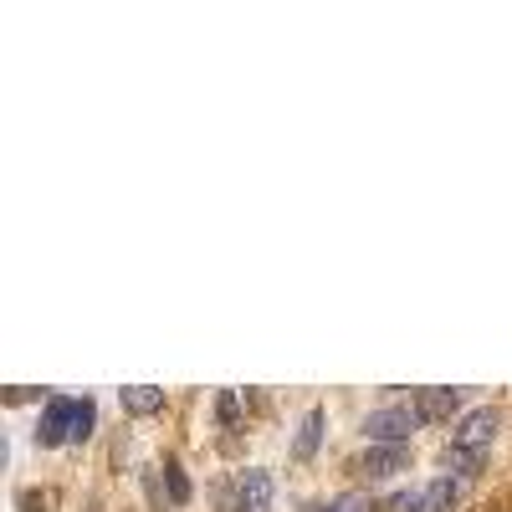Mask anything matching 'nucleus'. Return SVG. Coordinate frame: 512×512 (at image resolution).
I'll use <instances>...</instances> for the list:
<instances>
[{
    "instance_id": "5",
    "label": "nucleus",
    "mask_w": 512,
    "mask_h": 512,
    "mask_svg": "<svg viewBox=\"0 0 512 512\" xmlns=\"http://www.w3.org/2000/svg\"><path fill=\"white\" fill-rule=\"evenodd\" d=\"M272 497H277V482L262 466H246L236 477V512H272Z\"/></svg>"
},
{
    "instance_id": "12",
    "label": "nucleus",
    "mask_w": 512,
    "mask_h": 512,
    "mask_svg": "<svg viewBox=\"0 0 512 512\" xmlns=\"http://www.w3.org/2000/svg\"><path fill=\"white\" fill-rule=\"evenodd\" d=\"M216 420H221V425H236V420H241V395H236V390H221V400H216Z\"/></svg>"
},
{
    "instance_id": "10",
    "label": "nucleus",
    "mask_w": 512,
    "mask_h": 512,
    "mask_svg": "<svg viewBox=\"0 0 512 512\" xmlns=\"http://www.w3.org/2000/svg\"><path fill=\"white\" fill-rule=\"evenodd\" d=\"M164 487H169V502H175V507L190 502V477H185L180 461H164Z\"/></svg>"
},
{
    "instance_id": "2",
    "label": "nucleus",
    "mask_w": 512,
    "mask_h": 512,
    "mask_svg": "<svg viewBox=\"0 0 512 512\" xmlns=\"http://www.w3.org/2000/svg\"><path fill=\"white\" fill-rule=\"evenodd\" d=\"M420 425L425 420L415 415V405H384V410L364 415V436H369V446H410Z\"/></svg>"
},
{
    "instance_id": "1",
    "label": "nucleus",
    "mask_w": 512,
    "mask_h": 512,
    "mask_svg": "<svg viewBox=\"0 0 512 512\" xmlns=\"http://www.w3.org/2000/svg\"><path fill=\"white\" fill-rule=\"evenodd\" d=\"M497 431H502V415H497V410H472V415H461L456 431H451V446H446V466H456L461 477H472L477 466L487 461Z\"/></svg>"
},
{
    "instance_id": "7",
    "label": "nucleus",
    "mask_w": 512,
    "mask_h": 512,
    "mask_svg": "<svg viewBox=\"0 0 512 512\" xmlns=\"http://www.w3.org/2000/svg\"><path fill=\"white\" fill-rule=\"evenodd\" d=\"M415 415L431 425V420H451V415H461V390H415Z\"/></svg>"
},
{
    "instance_id": "6",
    "label": "nucleus",
    "mask_w": 512,
    "mask_h": 512,
    "mask_svg": "<svg viewBox=\"0 0 512 512\" xmlns=\"http://www.w3.org/2000/svg\"><path fill=\"white\" fill-rule=\"evenodd\" d=\"M354 466H359V472H364L369 482L400 477V472H410V446H369Z\"/></svg>"
},
{
    "instance_id": "3",
    "label": "nucleus",
    "mask_w": 512,
    "mask_h": 512,
    "mask_svg": "<svg viewBox=\"0 0 512 512\" xmlns=\"http://www.w3.org/2000/svg\"><path fill=\"white\" fill-rule=\"evenodd\" d=\"M461 502V482L456 477H436L425 487H410V492H395V512H451Z\"/></svg>"
},
{
    "instance_id": "13",
    "label": "nucleus",
    "mask_w": 512,
    "mask_h": 512,
    "mask_svg": "<svg viewBox=\"0 0 512 512\" xmlns=\"http://www.w3.org/2000/svg\"><path fill=\"white\" fill-rule=\"evenodd\" d=\"M16 507H21V512H47V507H52V492H36V487H26V492L16 497Z\"/></svg>"
},
{
    "instance_id": "8",
    "label": "nucleus",
    "mask_w": 512,
    "mask_h": 512,
    "mask_svg": "<svg viewBox=\"0 0 512 512\" xmlns=\"http://www.w3.org/2000/svg\"><path fill=\"white\" fill-rule=\"evenodd\" d=\"M118 400H123L128 415H154V410H164V390H159V384H123Z\"/></svg>"
},
{
    "instance_id": "9",
    "label": "nucleus",
    "mask_w": 512,
    "mask_h": 512,
    "mask_svg": "<svg viewBox=\"0 0 512 512\" xmlns=\"http://www.w3.org/2000/svg\"><path fill=\"white\" fill-rule=\"evenodd\" d=\"M318 441H323V410L313 405V410L303 415V425H297V441H292V451H297V456L308 461V456L318 451Z\"/></svg>"
},
{
    "instance_id": "14",
    "label": "nucleus",
    "mask_w": 512,
    "mask_h": 512,
    "mask_svg": "<svg viewBox=\"0 0 512 512\" xmlns=\"http://www.w3.org/2000/svg\"><path fill=\"white\" fill-rule=\"evenodd\" d=\"M313 512H374V507L364 497H338L333 507H313Z\"/></svg>"
},
{
    "instance_id": "4",
    "label": "nucleus",
    "mask_w": 512,
    "mask_h": 512,
    "mask_svg": "<svg viewBox=\"0 0 512 512\" xmlns=\"http://www.w3.org/2000/svg\"><path fill=\"white\" fill-rule=\"evenodd\" d=\"M72 425H77V400L57 395V400H47V410H41V420H36V441L62 446V441H72Z\"/></svg>"
},
{
    "instance_id": "11",
    "label": "nucleus",
    "mask_w": 512,
    "mask_h": 512,
    "mask_svg": "<svg viewBox=\"0 0 512 512\" xmlns=\"http://www.w3.org/2000/svg\"><path fill=\"white\" fill-rule=\"evenodd\" d=\"M98 425V405L93 400H77V425H72V441H88Z\"/></svg>"
}]
</instances>
